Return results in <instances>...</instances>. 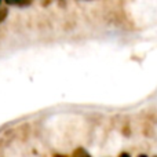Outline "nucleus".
Returning <instances> with one entry per match:
<instances>
[{"instance_id":"1","label":"nucleus","mask_w":157,"mask_h":157,"mask_svg":"<svg viewBox=\"0 0 157 157\" xmlns=\"http://www.w3.org/2000/svg\"><path fill=\"white\" fill-rule=\"evenodd\" d=\"M6 15H7V10L6 8H0V22L4 21Z\"/></svg>"},{"instance_id":"2","label":"nucleus","mask_w":157,"mask_h":157,"mask_svg":"<svg viewBox=\"0 0 157 157\" xmlns=\"http://www.w3.org/2000/svg\"><path fill=\"white\" fill-rule=\"evenodd\" d=\"M6 2H7L8 4H17V3H19L21 0H6Z\"/></svg>"}]
</instances>
